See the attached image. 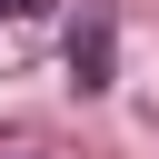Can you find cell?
Masks as SVG:
<instances>
[{"mask_svg":"<svg viewBox=\"0 0 159 159\" xmlns=\"http://www.w3.org/2000/svg\"><path fill=\"white\" fill-rule=\"evenodd\" d=\"M109 50H119L109 20H80V30H70V70H80V89H109Z\"/></svg>","mask_w":159,"mask_h":159,"instance_id":"obj_1","label":"cell"},{"mask_svg":"<svg viewBox=\"0 0 159 159\" xmlns=\"http://www.w3.org/2000/svg\"><path fill=\"white\" fill-rule=\"evenodd\" d=\"M0 10H10V20H30V10H40V0H0Z\"/></svg>","mask_w":159,"mask_h":159,"instance_id":"obj_2","label":"cell"}]
</instances>
